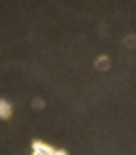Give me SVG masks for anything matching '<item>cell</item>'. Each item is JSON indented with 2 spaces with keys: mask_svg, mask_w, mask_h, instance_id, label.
<instances>
[{
  "mask_svg": "<svg viewBox=\"0 0 136 155\" xmlns=\"http://www.w3.org/2000/svg\"><path fill=\"white\" fill-rule=\"evenodd\" d=\"M93 66H95L97 71H109V68H111V59H109L107 55H102V57L95 59V64H93Z\"/></svg>",
  "mask_w": 136,
  "mask_h": 155,
  "instance_id": "3",
  "label": "cell"
},
{
  "mask_svg": "<svg viewBox=\"0 0 136 155\" xmlns=\"http://www.w3.org/2000/svg\"><path fill=\"white\" fill-rule=\"evenodd\" d=\"M122 46H125L127 50H136V34H127V37L122 39Z\"/></svg>",
  "mask_w": 136,
  "mask_h": 155,
  "instance_id": "4",
  "label": "cell"
},
{
  "mask_svg": "<svg viewBox=\"0 0 136 155\" xmlns=\"http://www.w3.org/2000/svg\"><path fill=\"white\" fill-rule=\"evenodd\" d=\"M11 114H14V107H11V103L5 101V98H0V121H9Z\"/></svg>",
  "mask_w": 136,
  "mask_h": 155,
  "instance_id": "2",
  "label": "cell"
},
{
  "mask_svg": "<svg viewBox=\"0 0 136 155\" xmlns=\"http://www.w3.org/2000/svg\"><path fill=\"white\" fill-rule=\"evenodd\" d=\"M32 107H34V110H45V101L41 96H34L32 98Z\"/></svg>",
  "mask_w": 136,
  "mask_h": 155,
  "instance_id": "5",
  "label": "cell"
},
{
  "mask_svg": "<svg viewBox=\"0 0 136 155\" xmlns=\"http://www.w3.org/2000/svg\"><path fill=\"white\" fill-rule=\"evenodd\" d=\"M32 148H34V153H32V155H68L66 150H54L52 146L43 144V141H39V139L32 144Z\"/></svg>",
  "mask_w": 136,
  "mask_h": 155,
  "instance_id": "1",
  "label": "cell"
}]
</instances>
